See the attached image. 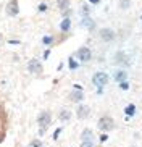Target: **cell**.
<instances>
[{
  "mask_svg": "<svg viewBox=\"0 0 142 147\" xmlns=\"http://www.w3.org/2000/svg\"><path fill=\"white\" fill-rule=\"evenodd\" d=\"M50 120H52V117H50V113H48V112H40V113H39L37 123L40 125V131H42V133L45 131V128L50 125Z\"/></svg>",
  "mask_w": 142,
  "mask_h": 147,
  "instance_id": "cell-1",
  "label": "cell"
},
{
  "mask_svg": "<svg viewBox=\"0 0 142 147\" xmlns=\"http://www.w3.org/2000/svg\"><path fill=\"white\" fill-rule=\"evenodd\" d=\"M113 128H115V121H113L110 117H102L99 120V129H102V131H112Z\"/></svg>",
  "mask_w": 142,
  "mask_h": 147,
  "instance_id": "cell-2",
  "label": "cell"
},
{
  "mask_svg": "<svg viewBox=\"0 0 142 147\" xmlns=\"http://www.w3.org/2000/svg\"><path fill=\"white\" fill-rule=\"evenodd\" d=\"M92 82H94L97 87H102L108 82V76L105 73H95L94 78H92Z\"/></svg>",
  "mask_w": 142,
  "mask_h": 147,
  "instance_id": "cell-3",
  "label": "cell"
},
{
  "mask_svg": "<svg viewBox=\"0 0 142 147\" xmlns=\"http://www.w3.org/2000/svg\"><path fill=\"white\" fill-rule=\"evenodd\" d=\"M76 57H77V58H79L81 61H89V60H90V57H92V52H90L87 47H81L79 50H77Z\"/></svg>",
  "mask_w": 142,
  "mask_h": 147,
  "instance_id": "cell-4",
  "label": "cell"
},
{
  "mask_svg": "<svg viewBox=\"0 0 142 147\" xmlns=\"http://www.w3.org/2000/svg\"><path fill=\"white\" fill-rule=\"evenodd\" d=\"M28 69H29L31 73H40L42 71V65H40V61L32 58V60L28 63Z\"/></svg>",
  "mask_w": 142,
  "mask_h": 147,
  "instance_id": "cell-5",
  "label": "cell"
},
{
  "mask_svg": "<svg viewBox=\"0 0 142 147\" xmlns=\"http://www.w3.org/2000/svg\"><path fill=\"white\" fill-rule=\"evenodd\" d=\"M100 39L105 40V42H110V40L115 39V32L112 29H100Z\"/></svg>",
  "mask_w": 142,
  "mask_h": 147,
  "instance_id": "cell-6",
  "label": "cell"
},
{
  "mask_svg": "<svg viewBox=\"0 0 142 147\" xmlns=\"http://www.w3.org/2000/svg\"><path fill=\"white\" fill-rule=\"evenodd\" d=\"M7 11H8V15H11V16L18 15V2H16V0H11V2H10Z\"/></svg>",
  "mask_w": 142,
  "mask_h": 147,
  "instance_id": "cell-7",
  "label": "cell"
},
{
  "mask_svg": "<svg viewBox=\"0 0 142 147\" xmlns=\"http://www.w3.org/2000/svg\"><path fill=\"white\" fill-rule=\"evenodd\" d=\"M89 112H90V110H89V107H86V105H81V107H79V108H77V118H87V117H89Z\"/></svg>",
  "mask_w": 142,
  "mask_h": 147,
  "instance_id": "cell-8",
  "label": "cell"
},
{
  "mask_svg": "<svg viewBox=\"0 0 142 147\" xmlns=\"http://www.w3.org/2000/svg\"><path fill=\"white\" fill-rule=\"evenodd\" d=\"M69 99L73 100V102H81V100L84 99V95H82V92H81V91H74V92H71Z\"/></svg>",
  "mask_w": 142,
  "mask_h": 147,
  "instance_id": "cell-9",
  "label": "cell"
},
{
  "mask_svg": "<svg viewBox=\"0 0 142 147\" xmlns=\"http://www.w3.org/2000/svg\"><path fill=\"white\" fill-rule=\"evenodd\" d=\"M92 136H94V134H92V131L90 129H84L82 131V141H92Z\"/></svg>",
  "mask_w": 142,
  "mask_h": 147,
  "instance_id": "cell-10",
  "label": "cell"
},
{
  "mask_svg": "<svg viewBox=\"0 0 142 147\" xmlns=\"http://www.w3.org/2000/svg\"><path fill=\"white\" fill-rule=\"evenodd\" d=\"M126 76H128L126 71H116V73H115V79H116V81H125Z\"/></svg>",
  "mask_w": 142,
  "mask_h": 147,
  "instance_id": "cell-11",
  "label": "cell"
},
{
  "mask_svg": "<svg viewBox=\"0 0 142 147\" xmlns=\"http://www.w3.org/2000/svg\"><path fill=\"white\" fill-rule=\"evenodd\" d=\"M69 26H71V21H69L68 18H65L63 21H61V24H60L61 31H68V29H69Z\"/></svg>",
  "mask_w": 142,
  "mask_h": 147,
  "instance_id": "cell-12",
  "label": "cell"
},
{
  "mask_svg": "<svg viewBox=\"0 0 142 147\" xmlns=\"http://www.w3.org/2000/svg\"><path fill=\"white\" fill-rule=\"evenodd\" d=\"M69 118H71V112H68V110H61L60 112V120L66 121V120H69Z\"/></svg>",
  "mask_w": 142,
  "mask_h": 147,
  "instance_id": "cell-13",
  "label": "cell"
},
{
  "mask_svg": "<svg viewBox=\"0 0 142 147\" xmlns=\"http://www.w3.org/2000/svg\"><path fill=\"white\" fill-rule=\"evenodd\" d=\"M120 7L123 10L129 8V7H131V0H120Z\"/></svg>",
  "mask_w": 142,
  "mask_h": 147,
  "instance_id": "cell-14",
  "label": "cell"
},
{
  "mask_svg": "<svg viewBox=\"0 0 142 147\" xmlns=\"http://www.w3.org/2000/svg\"><path fill=\"white\" fill-rule=\"evenodd\" d=\"M134 112H136V107H134V105H128V107H126V113H128V115H134Z\"/></svg>",
  "mask_w": 142,
  "mask_h": 147,
  "instance_id": "cell-15",
  "label": "cell"
},
{
  "mask_svg": "<svg viewBox=\"0 0 142 147\" xmlns=\"http://www.w3.org/2000/svg\"><path fill=\"white\" fill-rule=\"evenodd\" d=\"M58 3H60V8L65 10L66 7H68V0H58Z\"/></svg>",
  "mask_w": 142,
  "mask_h": 147,
  "instance_id": "cell-16",
  "label": "cell"
},
{
  "mask_svg": "<svg viewBox=\"0 0 142 147\" xmlns=\"http://www.w3.org/2000/svg\"><path fill=\"white\" fill-rule=\"evenodd\" d=\"M81 147H94V142L92 141H82Z\"/></svg>",
  "mask_w": 142,
  "mask_h": 147,
  "instance_id": "cell-17",
  "label": "cell"
},
{
  "mask_svg": "<svg viewBox=\"0 0 142 147\" xmlns=\"http://www.w3.org/2000/svg\"><path fill=\"white\" fill-rule=\"evenodd\" d=\"M29 147H42V142H40V141H32V142L29 144Z\"/></svg>",
  "mask_w": 142,
  "mask_h": 147,
  "instance_id": "cell-18",
  "label": "cell"
},
{
  "mask_svg": "<svg viewBox=\"0 0 142 147\" xmlns=\"http://www.w3.org/2000/svg\"><path fill=\"white\" fill-rule=\"evenodd\" d=\"M84 24H86V26H89V28H94V23H90L87 18H86V21H84Z\"/></svg>",
  "mask_w": 142,
  "mask_h": 147,
  "instance_id": "cell-19",
  "label": "cell"
},
{
  "mask_svg": "<svg viewBox=\"0 0 142 147\" xmlns=\"http://www.w3.org/2000/svg\"><path fill=\"white\" fill-rule=\"evenodd\" d=\"M128 82H126V81H121V89H128Z\"/></svg>",
  "mask_w": 142,
  "mask_h": 147,
  "instance_id": "cell-20",
  "label": "cell"
},
{
  "mask_svg": "<svg viewBox=\"0 0 142 147\" xmlns=\"http://www.w3.org/2000/svg\"><path fill=\"white\" fill-rule=\"evenodd\" d=\"M52 40H53L52 37H44V42L45 44H52Z\"/></svg>",
  "mask_w": 142,
  "mask_h": 147,
  "instance_id": "cell-21",
  "label": "cell"
},
{
  "mask_svg": "<svg viewBox=\"0 0 142 147\" xmlns=\"http://www.w3.org/2000/svg\"><path fill=\"white\" fill-rule=\"evenodd\" d=\"M45 8H47V5H45V3H42L40 7H39V10H40V11H45Z\"/></svg>",
  "mask_w": 142,
  "mask_h": 147,
  "instance_id": "cell-22",
  "label": "cell"
},
{
  "mask_svg": "<svg viewBox=\"0 0 142 147\" xmlns=\"http://www.w3.org/2000/svg\"><path fill=\"white\" fill-rule=\"evenodd\" d=\"M69 66H71V68H76V63H74L73 60H69Z\"/></svg>",
  "mask_w": 142,
  "mask_h": 147,
  "instance_id": "cell-23",
  "label": "cell"
},
{
  "mask_svg": "<svg viewBox=\"0 0 142 147\" xmlns=\"http://www.w3.org/2000/svg\"><path fill=\"white\" fill-rule=\"evenodd\" d=\"M90 2H92V3H97V2H99V0H90Z\"/></svg>",
  "mask_w": 142,
  "mask_h": 147,
  "instance_id": "cell-24",
  "label": "cell"
}]
</instances>
